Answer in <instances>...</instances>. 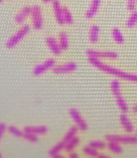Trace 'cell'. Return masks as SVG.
<instances>
[{"label":"cell","instance_id":"6da1fadb","mask_svg":"<svg viewBox=\"0 0 137 158\" xmlns=\"http://www.w3.org/2000/svg\"><path fill=\"white\" fill-rule=\"evenodd\" d=\"M30 27L28 24L23 25L15 33L6 44V47L8 49L14 48L20 43L30 31Z\"/></svg>","mask_w":137,"mask_h":158},{"label":"cell","instance_id":"7a4b0ae2","mask_svg":"<svg viewBox=\"0 0 137 158\" xmlns=\"http://www.w3.org/2000/svg\"><path fill=\"white\" fill-rule=\"evenodd\" d=\"M30 16L34 29L35 30L42 29L44 26V18L41 6L39 5H34L31 6Z\"/></svg>","mask_w":137,"mask_h":158},{"label":"cell","instance_id":"3957f363","mask_svg":"<svg viewBox=\"0 0 137 158\" xmlns=\"http://www.w3.org/2000/svg\"><path fill=\"white\" fill-rule=\"evenodd\" d=\"M63 6H62L61 3L59 0H54L52 2V9L53 13L54 15L55 19L57 23L60 25H64L63 19Z\"/></svg>","mask_w":137,"mask_h":158},{"label":"cell","instance_id":"277c9868","mask_svg":"<svg viewBox=\"0 0 137 158\" xmlns=\"http://www.w3.org/2000/svg\"><path fill=\"white\" fill-rule=\"evenodd\" d=\"M55 66V61L54 59H49L44 62L36 65L33 69V74L35 76H40L49 69H52Z\"/></svg>","mask_w":137,"mask_h":158},{"label":"cell","instance_id":"5b68a950","mask_svg":"<svg viewBox=\"0 0 137 158\" xmlns=\"http://www.w3.org/2000/svg\"><path fill=\"white\" fill-rule=\"evenodd\" d=\"M101 0H92L89 6L85 12V18L92 19L96 16L101 6Z\"/></svg>","mask_w":137,"mask_h":158},{"label":"cell","instance_id":"8992f818","mask_svg":"<svg viewBox=\"0 0 137 158\" xmlns=\"http://www.w3.org/2000/svg\"><path fill=\"white\" fill-rule=\"evenodd\" d=\"M77 69V65L74 62H68L64 64L55 66L52 71L56 74H64L75 71Z\"/></svg>","mask_w":137,"mask_h":158},{"label":"cell","instance_id":"52a82bcc","mask_svg":"<svg viewBox=\"0 0 137 158\" xmlns=\"http://www.w3.org/2000/svg\"><path fill=\"white\" fill-rule=\"evenodd\" d=\"M31 6H26L23 7L15 17V22L18 24H22L28 17L30 16Z\"/></svg>","mask_w":137,"mask_h":158},{"label":"cell","instance_id":"ba28073f","mask_svg":"<svg viewBox=\"0 0 137 158\" xmlns=\"http://www.w3.org/2000/svg\"><path fill=\"white\" fill-rule=\"evenodd\" d=\"M46 44L51 52L55 55H60L62 52L59 41L53 37H47L46 40Z\"/></svg>","mask_w":137,"mask_h":158},{"label":"cell","instance_id":"9c48e42d","mask_svg":"<svg viewBox=\"0 0 137 158\" xmlns=\"http://www.w3.org/2000/svg\"><path fill=\"white\" fill-rule=\"evenodd\" d=\"M87 54L89 58H95L99 57H108V58H115L117 56L116 54L113 52H100L93 50H89L87 52Z\"/></svg>","mask_w":137,"mask_h":158},{"label":"cell","instance_id":"30bf717a","mask_svg":"<svg viewBox=\"0 0 137 158\" xmlns=\"http://www.w3.org/2000/svg\"><path fill=\"white\" fill-rule=\"evenodd\" d=\"M70 114L73 118V120L74 121L76 122V123L78 124L79 127H80L81 129L82 130H85L86 128V124L84 122V121L82 120L81 118V116L79 115L78 112L75 108H72L70 110Z\"/></svg>","mask_w":137,"mask_h":158},{"label":"cell","instance_id":"8fae6325","mask_svg":"<svg viewBox=\"0 0 137 158\" xmlns=\"http://www.w3.org/2000/svg\"><path fill=\"white\" fill-rule=\"evenodd\" d=\"M100 27L97 25H93L89 28V39L93 44L97 43L99 40Z\"/></svg>","mask_w":137,"mask_h":158},{"label":"cell","instance_id":"7c38bea8","mask_svg":"<svg viewBox=\"0 0 137 158\" xmlns=\"http://www.w3.org/2000/svg\"><path fill=\"white\" fill-rule=\"evenodd\" d=\"M25 133H29L34 135H43L47 132V129L45 126L38 127H26L24 128Z\"/></svg>","mask_w":137,"mask_h":158},{"label":"cell","instance_id":"4fadbf2b","mask_svg":"<svg viewBox=\"0 0 137 158\" xmlns=\"http://www.w3.org/2000/svg\"><path fill=\"white\" fill-rule=\"evenodd\" d=\"M59 43L62 51H66L68 49L69 46L68 35L64 31H62L60 33Z\"/></svg>","mask_w":137,"mask_h":158},{"label":"cell","instance_id":"5bb4252c","mask_svg":"<svg viewBox=\"0 0 137 158\" xmlns=\"http://www.w3.org/2000/svg\"><path fill=\"white\" fill-rule=\"evenodd\" d=\"M63 19H64L65 24L68 25L73 24L74 22V19L72 14V12H71L70 9L67 6H63Z\"/></svg>","mask_w":137,"mask_h":158},{"label":"cell","instance_id":"9a60e30c","mask_svg":"<svg viewBox=\"0 0 137 158\" xmlns=\"http://www.w3.org/2000/svg\"><path fill=\"white\" fill-rule=\"evenodd\" d=\"M112 35L116 43L121 44L124 42V38L121 30L118 27H114L112 30Z\"/></svg>","mask_w":137,"mask_h":158},{"label":"cell","instance_id":"2e32d148","mask_svg":"<svg viewBox=\"0 0 137 158\" xmlns=\"http://www.w3.org/2000/svg\"><path fill=\"white\" fill-rule=\"evenodd\" d=\"M137 24V10H135L131 14L126 22L127 27L128 28H133Z\"/></svg>","mask_w":137,"mask_h":158},{"label":"cell","instance_id":"e0dca14e","mask_svg":"<svg viewBox=\"0 0 137 158\" xmlns=\"http://www.w3.org/2000/svg\"><path fill=\"white\" fill-rule=\"evenodd\" d=\"M65 144L66 143L65 142H61L57 144L56 146L51 149V151L49 152V154L53 157L57 154H59V152H60L62 149L65 148Z\"/></svg>","mask_w":137,"mask_h":158},{"label":"cell","instance_id":"ac0fdd59","mask_svg":"<svg viewBox=\"0 0 137 158\" xmlns=\"http://www.w3.org/2000/svg\"><path fill=\"white\" fill-rule=\"evenodd\" d=\"M78 142L79 140L78 138L76 137H73L69 142L67 143V144H65V151L68 152L72 151L78 144Z\"/></svg>","mask_w":137,"mask_h":158},{"label":"cell","instance_id":"d6986e66","mask_svg":"<svg viewBox=\"0 0 137 158\" xmlns=\"http://www.w3.org/2000/svg\"><path fill=\"white\" fill-rule=\"evenodd\" d=\"M77 131V128L76 127H73V128H71L68 132L67 133L66 136H65L64 142L65 143L69 142L71 139H72L74 137V136L76 134Z\"/></svg>","mask_w":137,"mask_h":158},{"label":"cell","instance_id":"ffe728a7","mask_svg":"<svg viewBox=\"0 0 137 158\" xmlns=\"http://www.w3.org/2000/svg\"><path fill=\"white\" fill-rule=\"evenodd\" d=\"M137 0H127V10L132 12L136 10Z\"/></svg>","mask_w":137,"mask_h":158},{"label":"cell","instance_id":"44dd1931","mask_svg":"<svg viewBox=\"0 0 137 158\" xmlns=\"http://www.w3.org/2000/svg\"><path fill=\"white\" fill-rule=\"evenodd\" d=\"M8 131L10 134L14 135L16 137H21L23 136L22 132L14 126H10L8 128Z\"/></svg>","mask_w":137,"mask_h":158},{"label":"cell","instance_id":"7402d4cb","mask_svg":"<svg viewBox=\"0 0 137 158\" xmlns=\"http://www.w3.org/2000/svg\"><path fill=\"white\" fill-rule=\"evenodd\" d=\"M23 136L24 137L25 139L30 142H36L38 141V137L34 134L25 133L24 135H23Z\"/></svg>","mask_w":137,"mask_h":158},{"label":"cell","instance_id":"603a6c76","mask_svg":"<svg viewBox=\"0 0 137 158\" xmlns=\"http://www.w3.org/2000/svg\"><path fill=\"white\" fill-rule=\"evenodd\" d=\"M6 129V125L3 123H0V139H1V138H2V136L3 135Z\"/></svg>","mask_w":137,"mask_h":158},{"label":"cell","instance_id":"cb8c5ba5","mask_svg":"<svg viewBox=\"0 0 137 158\" xmlns=\"http://www.w3.org/2000/svg\"><path fill=\"white\" fill-rule=\"evenodd\" d=\"M54 0H42L44 3H51V2H52Z\"/></svg>","mask_w":137,"mask_h":158},{"label":"cell","instance_id":"d4e9b609","mask_svg":"<svg viewBox=\"0 0 137 158\" xmlns=\"http://www.w3.org/2000/svg\"><path fill=\"white\" fill-rule=\"evenodd\" d=\"M70 156V158H77V157H78V156H77V154H76V153H73L71 154Z\"/></svg>","mask_w":137,"mask_h":158},{"label":"cell","instance_id":"484cf974","mask_svg":"<svg viewBox=\"0 0 137 158\" xmlns=\"http://www.w3.org/2000/svg\"><path fill=\"white\" fill-rule=\"evenodd\" d=\"M3 1V0H0V4H1V3H2Z\"/></svg>","mask_w":137,"mask_h":158},{"label":"cell","instance_id":"4316f807","mask_svg":"<svg viewBox=\"0 0 137 158\" xmlns=\"http://www.w3.org/2000/svg\"><path fill=\"white\" fill-rule=\"evenodd\" d=\"M0 158H1V154L0 153Z\"/></svg>","mask_w":137,"mask_h":158}]
</instances>
